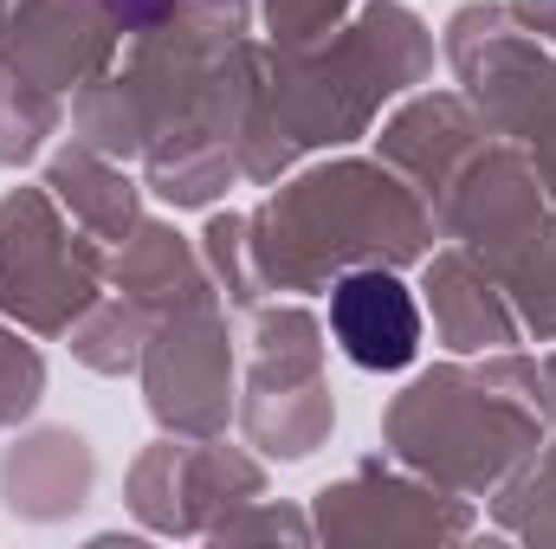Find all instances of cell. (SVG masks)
I'll use <instances>...</instances> for the list:
<instances>
[{
	"label": "cell",
	"instance_id": "6da1fadb",
	"mask_svg": "<svg viewBox=\"0 0 556 549\" xmlns=\"http://www.w3.org/2000/svg\"><path fill=\"white\" fill-rule=\"evenodd\" d=\"M330 336L343 343V356L356 369L395 375L408 369L420 349V310L408 297V284L389 272H350L330 291Z\"/></svg>",
	"mask_w": 556,
	"mask_h": 549
}]
</instances>
